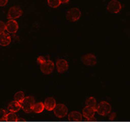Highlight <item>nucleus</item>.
Listing matches in <instances>:
<instances>
[{"mask_svg": "<svg viewBox=\"0 0 130 122\" xmlns=\"http://www.w3.org/2000/svg\"><path fill=\"white\" fill-rule=\"evenodd\" d=\"M45 109L44 107V104L41 101H39V102H36L34 104L33 106V109H32V112H34L36 114H40L43 112V111Z\"/></svg>", "mask_w": 130, "mask_h": 122, "instance_id": "16", "label": "nucleus"}, {"mask_svg": "<svg viewBox=\"0 0 130 122\" xmlns=\"http://www.w3.org/2000/svg\"><path fill=\"white\" fill-rule=\"evenodd\" d=\"M43 104H44V107L46 110L53 111L55 108V107H56V100L54 98L48 97L44 100Z\"/></svg>", "mask_w": 130, "mask_h": 122, "instance_id": "12", "label": "nucleus"}, {"mask_svg": "<svg viewBox=\"0 0 130 122\" xmlns=\"http://www.w3.org/2000/svg\"><path fill=\"white\" fill-rule=\"evenodd\" d=\"M7 112L2 109H0V120L4 121L6 120V116H7Z\"/></svg>", "mask_w": 130, "mask_h": 122, "instance_id": "21", "label": "nucleus"}, {"mask_svg": "<svg viewBox=\"0 0 130 122\" xmlns=\"http://www.w3.org/2000/svg\"><path fill=\"white\" fill-rule=\"evenodd\" d=\"M56 65L57 71L59 73H65L66 71L68 70V67H69L68 61L64 59L57 60V61L56 62Z\"/></svg>", "mask_w": 130, "mask_h": 122, "instance_id": "9", "label": "nucleus"}, {"mask_svg": "<svg viewBox=\"0 0 130 122\" xmlns=\"http://www.w3.org/2000/svg\"><path fill=\"white\" fill-rule=\"evenodd\" d=\"M23 14V11L21 8L17 6L11 7L8 11V15L7 17L9 20H15L21 16Z\"/></svg>", "mask_w": 130, "mask_h": 122, "instance_id": "4", "label": "nucleus"}, {"mask_svg": "<svg viewBox=\"0 0 130 122\" xmlns=\"http://www.w3.org/2000/svg\"><path fill=\"white\" fill-rule=\"evenodd\" d=\"M9 0H0V7H4L8 3Z\"/></svg>", "mask_w": 130, "mask_h": 122, "instance_id": "25", "label": "nucleus"}, {"mask_svg": "<svg viewBox=\"0 0 130 122\" xmlns=\"http://www.w3.org/2000/svg\"><path fill=\"white\" fill-rule=\"evenodd\" d=\"M24 93L22 91H19L16 94H14V101H17L19 103H21L23 101V99H24Z\"/></svg>", "mask_w": 130, "mask_h": 122, "instance_id": "17", "label": "nucleus"}, {"mask_svg": "<svg viewBox=\"0 0 130 122\" xmlns=\"http://www.w3.org/2000/svg\"><path fill=\"white\" fill-rule=\"evenodd\" d=\"M11 43V36L8 33H3L0 34V45L6 47Z\"/></svg>", "mask_w": 130, "mask_h": 122, "instance_id": "14", "label": "nucleus"}, {"mask_svg": "<svg viewBox=\"0 0 130 122\" xmlns=\"http://www.w3.org/2000/svg\"><path fill=\"white\" fill-rule=\"evenodd\" d=\"M34 104H35V99L33 97L31 96L25 97L23 101L20 103L21 109L26 113H31Z\"/></svg>", "mask_w": 130, "mask_h": 122, "instance_id": "2", "label": "nucleus"}, {"mask_svg": "<svg viewBox=\"0 0 130 122\" xmlns=\"http://www.w3.org/2000/svg\"><path fill=\"white\" fill-rule=\"evenodd\" d=\"M60 0H48V4L51 8H57L60 6Z\"/></svg>", "mask_w": 130, "mask_h": 122, "instance_id": "20", "label": "nucleus"}, {"mask_svg": "<svg viewBox=\"0 0 130 122\" xmlns=\"http://www.w3.org/2000/svg\"><path fill=\"white\" fill-rule=\"evenodd\" d=\"M85 104H86V106H88V107H92V108H95L96 106H97V101H96L95 97H90L87 99V100L85 101Z\"/></svg>", "mask_w": 130, "mask_h": 122, "instance_id": "18", "label": "nucleus"}, {"mask_svg": "<svg viewBox=\"0 0 130 122\" xmlns=\"http://www.w3.org/2000/svg\"><path fill=\"white\" fill-rule=\"evenodd\" d=\"M95 112L100 116H107L112 112V107L108 102L102 101L97 104L95 107Z\"/></svg>", "mask_w": 130, "mask_h": 122, "instance_id": "1", "label": "nucleus"}, {"mask_svg": "<svg viewBox=\"0 0 130 122\" xmlns=\"http://www.w3.org/2000/svg\"><path fill=\"white\" fill-rule=\"evenodd\" d=\"M68 120L70 121H80L83 119V115L80 112L73 111L69 113L68 116Z\"/></svg>", "mask_w": 130, "mask_h": 122, "instance_id": "13", "label": "nucleus"}, {"mask_svg": "<svg viewBox=\"0 0 130 122\" xmlns=\"http://www.w3.org/2000/svg\"><path fill=\"white\" fill-rule=\"evenodd\" d=\"M18 117L17 114L14 112H9L7 113V116H6V120L8 121H17Z\"/></svg>", "mask_w": 130, "mask_h": 122, "instance_id": "19", "label": "nucleus"}, {"mask_svg": "<svg viewBox=\"0 0 130 122\" xmlns=\"http://www.w3.org/2000/svg\"><path fill=\"white\" fill-rule=\"evenodd\" d=\"M46 59L43 57V56H39V58H37V62H38L40 65H41V64H43V63L46 61Z\"/></svg>", "mask_w": 130, "mask_h": 122, "instance_id": "24", "label": "nucleus"}, {"mask_svg": "<svg viewBox=\"0 0 130 122\" xmlns=\"http://www.w3.org/2000/svg\"><path fill=\"white\" fill-rule=\"evenodd\" d=\"M69 1H70V0H60V3H63V4L68 3V2Z\"/></svg>", "mask_w": 130, "mask_h": 122, "instance_id": "26", "label": "nucleus"}, {"mask_svg": "<svg viewBox=\"0 0 130 122\" xmlns=\"http://www.w3.org/2000/svg\"><path fill=\"white\" fill-rule=\"evenodd\" d=\"M53 111H54V114L58 118H63L68 113V107L66 105L61 103L57 104Z\"/></svg>", "mask_w": 130, "mask_h": 122, "instance_id": "3", "label": "nucleus"}, {"mask_svg": "<svg viewBox=\"0 0 130 122\" xmlns=\"http://www.w3.org/2000/svg\"><path fill=\"white\" fill-rule=\"evenodd\" d=\"M6 30V24L3 21H0V34L4 33V31Z\"/></svg>", "mask_w": 130, "mask_h": 122, "instance_id": "22", "label": "nucleus"}, {"mask_svg": "<svg viewBox=\"0 0 130 122\" xmlns=\"http://www.w3.org/2000/svg\"><path fill=\"white\" fill-rule=\"evenodd\" d=\"M108 118H109V119L110 120V121H112V120H114V119L116 118L117 116V114L115 112H110L109 114H108Z\"/></svg>", "mask_w": 130, "mask_h": 122, "instance_id": "23", "label": "nucleus"}, {"mask_svg": "<svg viewBox=\"0 0 130 122\" xmlns=\"http://www.w3.org/2000/svg\"><path fill=\"white\" fill-rule=\"evenodd\" d=\"M19 29V24L15 20H9L6 24V30L9 33H15Z\"/></svg>", "mask_w": 130, "mask_h": 122, "instance_id": "11", "label": "nucleus"}, {"mask_svg": "<svg viewBox=\"0 0 130 122\" xmlns=\"http://www.w3.org/2000/svg\"><path fill=\"white\" fill-rule=\"evenodd\" d=\"M82 61L85 65L92 66V65H95L97 63V58L93 54L89 53L82 57Z\"/></svg>", "mask_w": 130, "mask_h": 122, "instance_id": "8", "label": "nucleus"}, {"mask_svg": "<svg viewBox=\"0 0 130 122\" xmlns=\"http://www.w3.org/2000/svg\"><path fill=\"white\" fill-rule=\"evenodd\" d=\"M81 16V12L77 8H72L68 11L66 14V19L68 21H77L80 19Z\"/></svg>", "mask_w": 130, "mask_h": 122, "instance_id": "5", "label": "nucleus"}, {"mask_svg": "<svg viewBox=\"0 0 130 122\" xmlns=\"http://www.w3.org/2000/svg\"><path fill=\"white\" fill-rule=\"evenodd\" d=\"M95 108H92L90 107L86 106L83 109V116L88 120H91L94 118L95 114Z\"/></svg>", "mask_w": 130, "mask_h": 122, "instance_id": "10", "label": "nucleus"}, {"mask_svg": "<svg viewBox=\"0 0 130 122\" xmlns=\"http://www.w3.org/2000/svg\"><path fill=\"white\" fill-rule=\"evenodd\" d=\"M40 68L43 74L50 75L54 69V63L51 60H46L44 63L40 65Z\"/></svg>", "mask_w": 130, "mask_h": 122, "instance_id": "6", "label": "nucleus"}, {"mask_svg": "<svg viewBox=\"0 0 130 122\" xmlns=\"http://www.w3.org/2000/svg\"><path fill=\"white\" fill-rule=\"evenodd\" d=\"M107 10L109 11L110 13L112 14H117L120 12V11L122 9V5L119 1L117 0H112L110 1L107 7Z\"/></svg>", "mask_w": 130, "mask_h": 122, "instance_id": "7", "label": "nucleus"}, {"mask_svg": "<svg viewBox=\"0 0 130 122\" xmlns=\"http://www.w3.org/2000/svg\"><path fill=\"white\" fill-rule=\"evenodd\" d=\"M8 109L10 112H17L21 109V104L16 101H12L8 105Z\"/></svg>", "mask_w": 130, "mask_h": 122, "instance_id": "15", "label": "nucleus"}]
</instances>
